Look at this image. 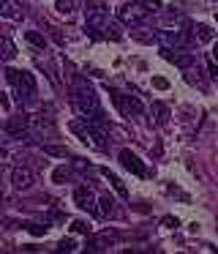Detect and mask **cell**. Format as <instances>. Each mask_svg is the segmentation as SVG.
Listing matches in <instances>:
<instances>
[{"mask_svg": "<svg viewBox=\"0 0 218 254\" xmlns=\"http://www.w3.org/2000/svg\"><path fill=\"white\" fill-rule=\"evenodd\" d=\"M0 17L3 19H19L22 8L16 6V0H0Z\"/></svg>", "mask_w": 218, "mask_h": 254, "instance_id": "obj_11", "label": "cell"}, {"mask_svg": "<svg viewBox=\"0 0 218 254\" xmlns=\"http://www.w3.org/2000/svg\"><path fill=\"white\" fill-rule=\"evenodd\" d=\"M30 232H33V235H41V232H47V227H38V224H33V227H30Z\"/></svg>", "mask_w": 218, "mask_h": 254, "instance_id": "obj_28", "label": "cell"}, {"mask_svg": "<svg viewBox=\"0 0 218 254\" xmlns=\"http://www.w3.org/2000/svg\"><path fill=\"white\" fill-rule=\"evenodd\" d=\"M104 178H107V181H109V183H112V186H114V191H117V194H120V197H128V191H125V186H123V181H120V178H117V175H112V172H109V170H104Z\"/></svg>", "mask_w": 218, "mask_h": 254, "instance_id": "obj_15", "label": "cell"}, {"mask_svg": "<svg viewBox=\"0 0 218 254\" xmlns=\"http://www.w3.org/2000/svg\"><path fill=\"white\" fill-rule=\"evenodd\" d=\"M60 252H74V249H76V243L74 241H60Z\"/></svg>", "mask_w": 218, "mask_h": 254, "instance_id": "obj_26", "label": "cell"}, {"mask_svg": "<svg viewBox=\"0 0 218 254\" xmlns=\"http://www.w3.org/2000/svg\"><path fill=\"white\" fill-rule=\"evenodd\" d=\"M164 227H177V219H172V216H166V219H164Z\"/></svg>", "mask_w": 218, "mask_h": 254, "instance_id": "obj_29", "label": "cell"}, {"mask_svg": "<svg viewBox=\"0 0 218 254\" xmlns=\"http://www.w3.org/2000/svg\"><path fill=\"white\" fill-rule=\"evenodd\" d=\"M114 104L120 107V112H123L125 118H136V115H142V112H145V107H142V101L136 99V96H120V93H114Z\"/></svg>", "mask_w": 218, "mask_h": 254, "instance_id": "obj_5", "label": "cell"}, {"mask_svg": "<svg viewBox=\"0 0 218 254\" xmlns=\"http://www.w3.org/2000/svg\"><path fill=\"white\" fill-rule=\"evenodd\" d=\"M8 178H11V186H14L16 191H27V189L33 186V181H36V178H33V172L27 170V167H14Z\"/></svg>", "mask_w": 218, "mask_h": 254, "instance_id": "obj_6", "label": "cell"}, {"mask_svg": "<svg viewBox=\"0 0 218 254\" xmlns=\"http://www.w3.org/2000/svg\"><path fill=\"white\" fill-rule=\"evenodd\" d=\"M5 156H8V150H5V148H0V159H5Z\"/></svg>", "mask_w": 218, "mask_h": 254, "instance_id": "obj_30", "label": "cell"}, {"mask_svg": "<svg viewBox=\"0 0 218 254\" xmlns=\"http://www.w3.org/2000/svg\"><path fill=\"white\" fill-rule=\"evenodd\" d=\"M153 112H156V121H158V123H166L169 110H166L164 104H158V101H156V104H153Z\"/></svg>", "mask_w": 218, "mask_h": 254, "instance_id": "obj_21", "label": "cell"}, {"mask_svg": "<svg viewBox=\"0 0 218 254\" xmlns=\"http://www.w3.org/2000/svg\"><path fill=\"white\" fill-rule=\"evenodd\" d=\"M0 71H3V68H0Z\"/></svg>", "mask_w": 218, "mask_h": 254, "instance_id": "obj_32", "label": "cell"}, {"mask_svg": "<svg viewBox=\"0 0 218 254\" xmlns=\"http://www.w3.org/2000/svg\"><path fill=\"white\" fill-rule=\"evenodd\" d=\"M47 153H52V156H65V148H54V145H47Z\"/></svg>", "mask_w": 218, "mask_h": 254, "instance_id": "obj_27", "label": "cell"}, {"mask_svg": "<svg viewBox=\"0 0 218 254\" xmlns=\"http://www.w3.org/2000/svg\"><path fill=\"white\" fill-rule=\"evenodd\" d=\"M147 14L150 11L145 8V3H123L117 8V19L125 25H142L147 19Z\"/></svg>", "mask_w": 218, "mask_h": 254, "instance_id": "obj_4", "label": "cell"}, {"mask_svg": "<svg viewBox=\"0 0 218 254\" xmlns=\"http://www.w3.org/2000/svg\"><path fill=\"white\" fill-rule=\"evenodd\" d=\"M98 210H101L104 216H112V213H114V199L109 197V194H104V197H98Z\"/></svg>", "mask_w": 218, "mask_h": 254, "instance_id": "obj_16", "label": "cell"}, {"mask_svg": "<svg viewBox=\"0 0 218 254\" xmlns=\"http://www.w3.org/2000/svg\"><path fill=\"white\" fill-rule=\"evenodd\" d=\"M25 39L30 41L33 47H38V50H44V47H47V41H44L41 33H33V30H30V33H25Z\"/></svg>", "mask_w": 218, "mask_h": 254, "instance_id": "obj_19", "label": "cell"}, {"mask_svg": "<svg viewBox=\"0 0 218 254\" xmlns=\"http://www.w3.org/2000/svg\"><path fill=\"white\" fill-rule=\"evenodd\" d=\"M54 8H57L60 14H71L76 8V3H74V0H57V3H54Z\"/></svg>", "mask_w": 218, "mask_h": 254, "instance_id": "obj_20", "label": "cell"}, {"mask_svg": "<svg viewBox=\"0 0 218 254\" xmlns=\"http://www.w3.org/2000/svg\"><path fill=\"white\" fill-rule=\"evenodd\" d=\"M74 199H76V205H79L82 210H87V213H98V199L93 197V191L87 186H79L74 191Z\"/></svg>", "mask_w": 218, "mask_h": 254, "instance_id": "obj_7", "label": "cell"}, {"mask_svg": "<svg viewBox=\"0 0 218 254\" xmlns=\"http://www.w3.org/2000/svg\"><path fill=\"white\" fill-rule=\"evenodd\" d=\"M196 39L199 41H213V28L210 25H196Z\"/></svg>", "mask_w": 218, "mask_h": 254, "instance_id": "obj_18", "label": "cell"}, {"mask_svg": "<svg viewBox=\"0 0 218 254\" xmlns=\"http://www.w3.org/2000/svg\"><path fill=\"white\" fill-rule=\"evenodd\" d=\"M14 58H16V50L11 44V39L0 36V61H14Z\"/></svg>", "mask_w": 218, "mask_h": 254, "instance_id": "obj_14", "label": "cell"}, {"mask_svg": "<svg viewBox=\"0 0 218 254\" xmlns=\"http://www.w3.org/2000/svg\"><path fill=\"white\" fill-rule=\"evenodd\" d=\"M216 17H218V14H216Z\"/></svg>", "mask_w": 218, "mask_h": 254, "instance_id": "obj_33", "label": "cell"}, {"mask_svg": "<svg viewBox=\"0 0 218 254\" xmlns=\"http://www.w3.org/2000/svg\"><path fill=\"white\" fill-rule=\"evenodd\" d=\"M27 123H30L36 131H49V134H52V121L44 118V115H27Z\"/></svg>", "mask_w": 218, "mask_h": 254, "instance_id": "obj_13", "label": "cell"}, {"mask_svg": "<svg viewBox=\"0 0 218 254\" xmlns=\"http://www.w3.org/2000/svg\"><path fill=\"white\" fill-rule=\"evenodd\" d=\"M5 77H8V82L16 88V101H22V99H27V96L36 93V79H33L30 71H16V68H8Z\"/></svg>", "mask_w": 218, "mask_h": 254, "instance_id": "obj_3", "label": "cell"}, {"mask_svg": "<svg viewBox=\"0 0 218 254\" xmlns=\"http://www.w3.org/2000/svg\"><path fill=\"white\" fill-rule=\"evenodd\" d=\"M107 243H114V235H112V232H104V235H98L96 241L90 243V246H93V249H107Z\"/></svg>", "mask_w": 218, "mask_h": 254, "instance_id": "obj_17", "label": "cell"}, {"mask_svg": "<svg viewBox=\"0 0 218 254\" xmlns=\"http://www.w3.org/2000/svg\"><path fill=\"white\" fill-rule=\"evenodd\" d=\"M142 3H145L147 11H158L161 8V0H142Z\"/></svg>", "mask_w": 218, "mask_h": 254, "instance_id": "obj_25", "label": "cell"}, {"mask_svg": "<svg viewBox=\"0 0 218 254\" xmlns=\"http://www.w3.org/2000/svg\"><path fill=\"white\" fill-rule=\"evenodd\" d=\"M27 126H30V123H27V115H16V118H11L8 123H5V131L11 134V137H27Z\"/></svg>", "mask_w": 218, "mask_h": 254, "instance_id": "obj_9", "label": "cell"}, {"mask_svg": "<svg viewBox=\"0 0 218 254\" xmlns=\"http://www.w3.org/2000/svg\"><path fill=\"white\" fill-rule=\"evenodd\" d=\"M134 39L136 41H153L156 33H153V30H134Z\"/></svg>", "mask_w": 218, "mask_h": 254, "instance_id": "obj_22", "label": "cell"}, {"mask_svg": "<svg viewBox=\"0 0 218 254\" xmlns=\"http://www.w3.org/2000/svg\"><path fill=\"white\" fill-rule=\"evenodd\" d=\"M85 142H90L93 148H98V150H104L107 148V137H104V131L96 126L93 121H87V134H85Z\"/></svg>", "mask_w": 218, "mask_h": 254, "instance_id": "obj_8", "label": "cell"}, {"mask_svg": "<svg viewBox=\"0 0 218 254\" xmlns=\"http://www.w3.org/2000/svg\"><path fill=\"white\" fill-rule=\"evenodd\" d=\"M156 39H158V41H164L166 47H177V44H183V41H185L180 30H158Z\"/></svg>", "mask_w": 218, "mask_h": 254, "instance_id": "obj_12", "label": "cell"}, {"mask_svg": "<svg viewBox=\"0 0 218 254\" xmlns=\"http://www.w3.org/2000/svg\"><path fill=\"white\" fill-rule=\"evenodd\" d=\"M71 230H74V232H90V224H87V221H74Z\"/></svg>", "mask_w": 218, "mask_h": 254, "instance_id": "obj_24", "label": "cell"}, {"mask_svg": "<svg viewBox=\"0 0 218 254\" xmlns=\"http://www.w3.org/2000/svg\"><path fill=\"white\" fill-rule=\"evenodd\" d=\"M65 178H68V172H65V167H57V170L52 172V181H54V183H65Z\"/></svg>", "mask_w": 218, "mask_h": 254, "instance_id": "obj_23", "label": "cell"}, {"mask_svg": "<svg viewBox=\"0 0 218 254\" xmlns=\"http://www.w3.org/2000/svg\"><path fill=\"white\" fill-rule=\"evenodd\" d=\"M216 232H218V224H216Z\"/></svg>", "mask_w": 218, "mask_h": 254, "instance_id": "obj_31", "label": "cell"}, {"mask_svg": "<svg viewBox=\"0 0 218 254\" xmlns=\"http://www.w3.org/2000/svg\"><path fill=\"white\" fill-rule=\"evenodd\" d=\"M107 19H109V8L101 0H90L85 6V25L90 33H98L101 28H107Z\"/></svg>", "mask_w": 218, "mask_h": 254, "instance_id": "obj_2", "label": "cell"}, {"mask_svg": "<svg viewBox=\"0 0 218 254\" xmlns=\"http://www.w3.org/2000/svg\"><path fill=\"white\" fill-rule=\"evenodd\" d=\"M120 161H123V167H125V170H131L134 175H139V178L145 175V167H142V161L136 159L131 150H120Z\"/></svg>", "mask_w": 218, "mask_h": 254, "instance_id": "obj_10", "label": "cell"}, {"mask_svg": "<svg viewBox=\"0 0 218 254\" xmlns=\"http://www.w3.org/2000/svg\"><path fill=\"white\" fill-rule=\"evenodd\" d=\"M76 107H79V112L85 115V121L104 123V118H101V104H98L96 93H93L90 88H82L79 93H76Z\"/></svg>", "mask_w": 218, "mask_h": 254, "instance_id": "obj_1", "label": "cell"}]
</instances>
